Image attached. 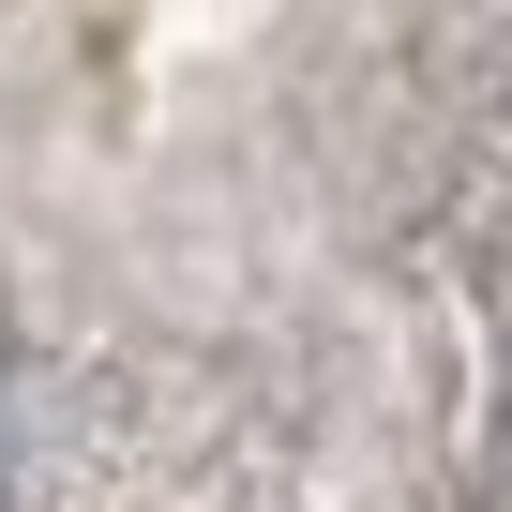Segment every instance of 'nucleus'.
I'll return each instance as SVG.
<instances>
[{
  "label": "nucleus",
  "instance_id": "obj_1",
  "mask_svg": "<svg viewBox=\"0 0 512 512\" xmlns=\"http://www.w3.org/2000/svg\"><path fill=\"white\" fill-rule=\"evenodd\" d=\"M482 512H512V362H497V407H482Z\"/></svg>",
  "mask_w": 512,
  "mask_h": 512
}]
</instances>
